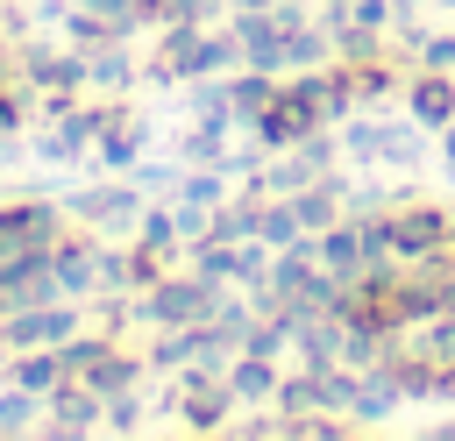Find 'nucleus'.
<instances>
[{
	"instance_id": "1",
	"label": "nucleus",
	"mask_w": 455,
	"mask_h": 441,
	"mask_svg": "<svg viewBox=\"0 0 455 441\" xmlns=\"http://www.w3.org/2000/svg\"><path fill=\"white\" fill-rule=\"evenodd\" d=\"M448 242H455V228H448L441 206H405L398 220L370 228V249H377V256H384V249H398V256H448Z\"/></svg>"
},
{
	"instance_id": "2",
	"label": "nucleus",
	"mask_w": 455,
	"mask_h": 441,
	"mask_svg": "<svg viewBox=\"0 0 455 441\" xmlns=\"http://www.w3.org/2000/svg\"><path fill=\"white\" fill-rule=\"evenodd\" d=\"M412 114H419L427 128H441V121H455V78H448V71H434V78H419V85H412Z\"/></svg>"
},
{
	"instance_id": "3",
	"label": "nucleus",
	"mask_w": 455,
	"mask_h": 441,
	"mask_svg": "<svg viewBox=\"0 0 455 441\" xmlns=\"http://www.w3.org/2000/svg\"><path fill=\"white\" fill-rule=\"evenodd\" d=\"M434 349H441V356H455V320H448V327L434 334Z\"/></svg>"
},
{
	"instance_id": "4",
	"label": "nucleus",
	"mask_w": 455,
	"mask_h": 441,
	"mask_svg": "<svg viewBox=\"0 0 455 441\" xmlns=\"http://www.w3.org/2000/svg\"><path fill=\"white\" fill-rule=\"evenodd\" d=\"M448 171H455V135H448Z\"/></svg>"
},
{
	"instance_id": "5",
	"label": "nucleus",
	"mask_w": 455,
	"mask_h": 441,
	"mask_svg": "<svg viewBox=\"0 0 455 441\" xmlns=\"http://www.w3.org/2000/svg\"><path fill=\"white\" fill-rule=\"evenodd\" d=\"M448 256H455V242H448Z\"/></svg>"
}]
</instances>
